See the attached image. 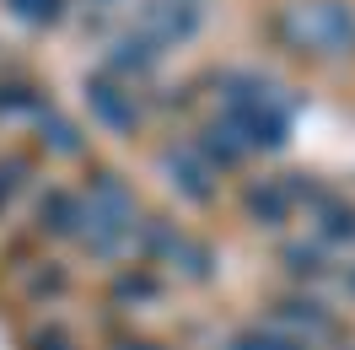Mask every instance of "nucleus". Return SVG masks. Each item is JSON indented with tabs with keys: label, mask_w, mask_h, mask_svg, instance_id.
Returning <instances> with one entry per match:
<instances>
[{
	"label": "nucleus",
	"mask_w": 355,
	"mask_h": 350,
	"mask_svg": "<svg viewBox=\"0 0 355 350\" xmlns=\"http://www.w3.org/2000/svg\"><path fill=\"white\" fill-rule=\"evenodd\" d=\"M124 350H151V345H124Z\"/></svg>",
	"instance_id": "obj_1"
}]
</instances>
